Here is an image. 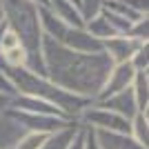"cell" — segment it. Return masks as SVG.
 <instances>
[{"label": "cell", "mask_w": 149, "mask_h": 149, "mask_svg": "<svg viewBox=\"0 0 149 149\" xmlns=\"http://www.w3.org/2000/svg\"><path fill=\"white\" fill-rule=\"evenodd\" d=\"M129 136L140 147L147 149V145H149V118H147V113H136L131 118V134Z\"/></svg>", "instance_id": "cell-16"}, {"label": "cell", "mask_w": 149, "mask_h": 149, "mask_svg": "<svg viewBox=\"0 0 149 149\" xmlns=\"http://www.w3.org/2000/svg\"><path fill=\"white\" fill-rule=\"evenodd\" d=\"M45 138L47 136H42V134H29V131H27L25 136L13 145V149H40L42 143H45Z\"/></svg>", "instance_id": "cell-19"}, {"label": "cell", "mask_w": 149, "mask_h": 149, "mask_svg": "<svg viewBox=\"0 0 149 149\" xmlns=\"http://www.w3.org/2000/svg\"><path fill=\"white\" fill-rule=\"evenodd\" d=\"M27 2H31V5H36L38 9H47V0H27Z\"/></svg>", "instance_id": "cell-25"}, {"label": "cell", "mask_w": 149, "mask_h": 149, "mask_svg": "<svg viewBox=\"0 0 149 149\" xmlns=\"http://www.w3.org/2000/svg\"><path fill=\"white\" fill-rule=\"evenodd\" d=\"M78 123H82L80 127H89L93 131H109V134H131V120L123 118L118 113L109 111L105 107H98L96 102L82 109V113L78 116Z\"/></svg>", "instance_id": "cell-4"}, {"label": "cell", "mask_w": 149, "mask_h": 149, "mask_svg": "<svg viewBox=\"0 0 149 149\" xmlns=\"http://www.w3.org/2000/svg\"><path fill=\"white\" fill-rule=\"evenodd\" d=\"M120 2L125 7H129L138 16H147V11H149V0H120Z\"/></svg>", "instance_id": "cell-21"}, {"label": "cell", "mask_w": 149, "mask_h": 149, "mask_svg": "<svg viewBox=\"0 0 149 149\" xmlns=\"http://www.w3.org/2000/svg\"><path fill=\"white\" fill-rule=\"evenodd\" d=\"M5 22V11H2V5H0V25Z\"/></svg>", "instance_id": "cell-26"}, {"label": "cell", "mask_w": 149, "mask_h": 149, "mask_svg": "<svg viewBox=\"0 0 149 149\" xmlns=\"http://www.w3.org/2000/svg\"><path fill=\"white\" fill-rule=\"evenodd\" d=\"M82 149H102L93 129H89V127H82Z\"/></svg>", "instance_id": "cell-22"}, {"label": "cell", "mask_w": 149, "mask_h": 149, "mask_svg": "<svg viewBox=\"0 0 149 149\" xmlns=\"http://www.w3.org/2000/svg\"><path fill=\"white\" fill-rule=\"evenodd\" d=\"M0 71L9 78V82L13 85L16 93H22V96H33V98H40L45 102L54 105L56 109H60L67 118L76 120L78 123V116L82 113V109H87L91 105L89 98H82V96H76L71 91H65L58 85L45 78V76H38L33 71H29L27 67H7L0 62Z\"/></svg>", "instance_id": "cell-2"}, {"label": "cell", "mask_w": 149, "mask_h": 149, "mask_svg": "<svg viewBox=\"0 0 149 149\" xmlns=\"http://www.w3.org/2000/svg\"><path fill=\"white\" fill-rule=\"evenodd\" d=\"M9 109H13V111H25V113H40V116L67 118V116H65L60 109H56L54 105H49V102H45V100H40V98H33V96H22V93H16L11 98Z\"/></svg>", "instance_id": "cell-9"}, {"label": "cell", "mask_w": 149, "mask_h": 149, "mask_svg": "<svg viewBox=\"0 0 149 149\" xmlns=\"http://www.w3.org/2000/svg\"><path fill=\"white\" fill-rule=\"evenodd\" d=\"M9 102H11V98H9V96H5V93H0V113L9 109Z\"/></svg>", "instance_id": "cell-24"}, {"label": "cell", "mask_w": 149, "mask_h": 149, "mask_svg": "<svg viewBox=\"0 0 149 149\" xmlns=\"http://www.w3.org/2000/svg\"><path fill=\"white\" fill-rule=\"evenodd\" d=\"M96 105H98V107H105V109L118 113V116H123V118H127V120H131L138 113L136 98H134L131 87L125 89V91H120V93H116V96H111V98H107V100H100V102H96Z\"/></svg>", "instance_id": "cell-10"}, {"label": "cell", "mask_w": 149, "mask_h": 149, "mask_svg": "<svg viewBox=\"0 0 149 149\" xmlns=\"http://www.w3.org/2000/svg\"><path fill=\"white\" fill-rule=\"evenodd\" d=\"M140 47H143V42H136V40H131V38H127V36H113V38H109V40L102 42V51L109 56V60H111L113 65L129 62L131 56H134Z\"/></svg>", "instance_id": "cell-8"}, {"label": "cell", "mask_w": 149, "mask_h": 149, "mask_svg": "<svg viewBox=\"0 0 149 149\" xmlns=\"http://www.w3.org/2000/svg\"><path fill=\"white\" fill-rule=\"evenodd\" d=\"M0 93H5V96H9V98H13V96H16V89H13V85L9 82V78H7L2 71H0Z\"/></svg>", "instance_id": "cell-23"}, {"label": "cell", "mask_w": 149, "mask_h": 149, "mask_svg": "<svg viewBox=\"0 0 149 149\" xmlns=\"http://www.w3.org/2000/svg\"><path fill=\"white\" fill-rule=\"evenodd\" d=\"M93 134L102 149H145L131 136H125V134H109V131H93Z\"/></svg>", "instance_id": "cell-13"}, {"label": "cell", "mask_w": 149, "mask_h": 149, "mask_svg": "<svg viewBox=\"0 0 149 149\" xmlns=\"http://www.w3.org/2000/svg\"><path fill=\"white\" fill-rule=\"evenodd\" d=\"M102 2H105V0H80V16H82V20H85V22L91 20L93 16L102 9Z\"/></svg>", "instance_id": "cell-20"}, {"label": "cell", "mask_w": 149, "mask_h": 149, "mask_svg": "<svg viewBox=\"0 0 149 149\" xmlns=\"http://www.w3.org/2000/svg\"><path fill=\"white\" fill-rule=\"evenodd\" d=\"M131 91H134V98H136L138 113H147V109H149V78H147V74H136V78L131 82Z\"/></svg>", "instance_id": "cell-15"}, {"label": "cell", "mask_w": 149, "mask_h": 149, "mask_svg": "<svg viewBox=\"0 0 149 149\" xmlns=\"http://www.w3.org/2000/svg\"><path fill=\"white\" fill-rule=\"evenodd\" d=\"M27 131L20 127L7 111L0 113V149H13V145L25 136Z\"/></svg>", "instance_id": "cell-12"}, {"label": "cell", "mask_w": 149, "mask_h": 149, "mask_svg": "<svg viewBox=\"0 0 149 149\" xmlns=\"http://www.w3.org/2000/svg\"><path fill=\"white\" fill-rule=\"evenodd\" d=\"M58 42L76 54H102V42L89 36L85 27H67Z\"/></svg>", "instance_id": "cell-7"}, {"label": "cell", "mask_w": 149, "mask_h": 149, "mask_svg": "<svg viewBox=\"0 0 149 149\" xmlns=\"http://www.w3.org/2000/svg\"><path fill=\"white\" fill-rule=\"evenodd\" d=\"M40 51H42L45 62V78H49L54 85H58L65 91L89 98L91 102L98 98L100 89L113 67V62L109 60L105 51L76 54L47 36H42Z\"/></svg>", "instance_id": "cell-1"}, {"label": "cell", "mask_w": 149, "mask_h": 149, "mask_svg": "<svg viewBox=\"0 0 149 149\" xmlns=\"http://www.w3.org/2000/svg\"><path fill=\"white\" fill-rule=\"evenodd\" d=\"M134 78H136V69L131 67V62L113 65L109 76H107V80H105V85H102V89H100V93H98V98L93 100V102L107 100V98H111V96H116V93L125 91V89H129Z\"/></svg>", "instance_id": "cell-6"}, {"label": "cell", "mask_w": 149, "mask_h": 149, "mask_svg": "<svg viewBox=\"0 0 149 149\" xmlns=\"http://www.w3.org/2000/svg\"><path fill=\"white\" fill-rule=\"evenodd\" d=\"M131 67L136 69V74H147V69H149V47L147 45H143L140 49L131 56Z\"/></svg>", "instance_id": "cell-18"}, {"label": "cell", "mask_w": 149, "mask_h": 149, "mask_svg": "<svg viewBox=\"0 0 149 149\" xmlns=\"http://www.w3.org/2000/svg\"><path fill=\"white\" fill-rule=\"evenodd\" d=\"M67 2H71L74 7H78V9H80V0H67Z\"/></svg>", "instance_id": "cell-27"}, {"label": "cell", "mask_w": 149, "mask_h": 149, "mask_svg": "<svg viewBox=\"0 0 149 149\" xmlns=\"http://www.w3.org/2000/svg\"><path fill=\"white\" fill-rule=\"evenodd\" d=\"M78 131H80V125L78 123L67 127V129L56 131V134H51V136L45 138V143H42L40 149H69L71 143H74V138L78 136Z\"/></svg>", "instance_id": "cell-14"}, {"label": "cell", "mask_w": 149, "mask_h": 149, "mask_svg": "<svg viewBox=\"0 0 149 149\" xmlns=\"http://www.w3.org/2000/svg\"><path fill=\"white\" fill-rule=\"evenodd\" d=\"M2 11H5V22L18 38L22 49L27 51V65L29 71L38 76H45V62H42V29H40V18H38V7L27 2V0H0Z\"/></svg>", "instance_id": "cell-3"}, {"label": "cell", "mask_w": 149, "mask_h": 149, "mask_svg": "<svg viewBox=\"0 0 149 149\" xmlns=\"http://www.w3.org/2000/svg\"><path fill=\"white\" fill-rule=\"evenodd\" d=\"M7 113H9L25 131H29V134H42V136H51V134H56V131H60V129H67V127L76 125V120L56 118V116L25 113V111H13V109H7Z\"/></svg>", "instance_id": "cell-5"}, {"label": "cell", "mask_w": 149, "mask_h": 149, "mask_svg": "<svg viewBox=\"0 0 149 149\" xmlns=\"http://www.w3.org/2000/svg\"><path fill=\"white\" fill-rule=\"evenodd\" d=\"M147 36H149V20L147 16L140 20H136L134 25H131V29L127 31V38H131V40H136V42H147Z\"/></svg>", "instance_id": "cell-17"}, {"label": "cell", "mask_w": 149, "mask_h": 149, "mask_svg": "<svg viewBox=\"0 0 149 149\" xmlns=\"http://www.w3.org/2000/svg\"><path fill=\"white\" fill-rule=\"evenodd\" d=\"M47 9H49L58 20L67 22L69 27H85L80 9L74 7L71 2H67V0H47Z\"/></svg>", "instance_id": "cell-11"}]
</instances>
